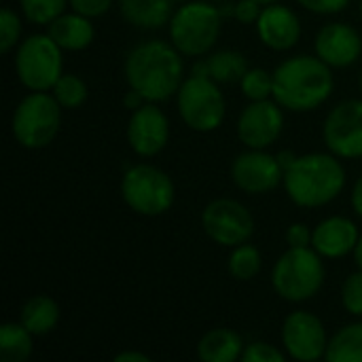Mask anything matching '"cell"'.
<instances>
[{
    "instance_id": "5",
    "label": "cell",
    "mask_w": 362,
    "mask_h": 362,
    "mask_svg": "<svg viewBox=\"0 0 362 362\" xmlns=\"http://www.w3.org/2000/svg\"><path fill=\"white\" fill-rule=\"evenodd\" d=\"M62 125V106L53 93L32 91L13 110L11 132L19 146L38 151L49 146Z\"/></svg>"
},
{
    "instance_id": "39",
    "label": "cell",
    "mask_w": 362,
    "mask_h": 362,
    "mask_svg": "<svg viewBox=\"0 0 362 362\" xmlns=\"http://www.w3.org/2000/svg\"><path fill=\"white\" fill-rule=\"evenodd\" d=\"M352 208L362 218V174L358 176V180H356V185L352 189Z\"/></svg>"
},
{
    "instance_id": "31",
    "label": "cell",
    "mask_w": 362,
    "mask_h": 362,
    "mask_svg": "<svg viewBox=\"0 0 362 362\" xmlns=\"http://www.w3.org/2000/svg\"><path fill=\"white\" fill-rule=\"evenodd\" d=\"M341 303L348 314L362 316V269L346 278L341 286Z\"/></svg>"
},
{
    "instance_id": "34",
    "label": "cell",
    "mask_w": 362,
    "mask_h": 362,
    "mask_svg": "<svg viewBox=\"0 0 362 362\" xmlns=\"http://www.w3.org/2000/svg\"><path fill=\"white\" fill-rule=\"evenodd\" d=\"M112 2L115 0H70V6H72V11L93 19V17H100V15L108 13Z\"/></svg>"
},
{
    "instance_id": "40",
    "label": "cell",
    "mask_w": 362,
    "mask_h": 362,
    "mask_svg": "<svg viewBox=\"0 0 362 362\" xmlns=\"http://www.w3.org/2000/svg\"><path fill=\"white\" fill-rule=\"evenodd\" d=\"M295 159H297V155H293V153H288V151H282V153L278 155V161H280V165L284 168V172L293 165Z\"/></svg>"
},
{
    "instance_id": "12",
    "label": "cell",
    "mask_w": 362,
    "mask_h": 362,
    "mask_svg": "<svg viewBox=\"0 0 362 362\" xmlns=\"http://www.w3.org/2000/svg\"><path fill=\"white\" fill-rule=\"evenodd\" d=\"M282 346L286 354L295 361H320L329 348L322 320L316 314L303 310L288 314L282 325Z\"/></svg>"
},
{
    "instance_id": "13",
    "label": "cell",
    "mask_w": 362,
    "mask_h": 362,
    "mask_svg": "<svg viewBox=\"0 0 362 362\" xmlns=\"http://www.w3.org/2000/svg\"><path fill=\"white\" fill-rule=\"evenodd\" d=\"M231 180L244 193L263 195L284 182V168L280 165L278 157L261 148H248L233 159Z\"/></svg>"
},
{
    "instance_id": "38",
    "label": "cell",
    "mask_w": 362,
    "mask_h": 362,
    "mask_svg": "<svg viewBox=\"0 0 362 362\" xmlns=\"http://www.w3.org/2000/svg\"><path fill=\"white\" fill-rule=\"evenodd\" d=\"M151 358L142 352H134V350H127V352H119L115 356V362H148Z\"/></svg>"
},
{
    "instance_id": "16",
    "label": "cell",
    "mask_w": 362,
    "mask_h": 362,
    "mask_svg": "<svg viewBox=\"0 0 362 362\" xmlns=\"http://www.w3.org/2000/svg\"><path fill=\"white\" fill-rule=\"evenodd\" d=\"M316 55L331 68H348L362 53L361 34L348 23H327L314 42Z\"/></svg>"
},
{
    "instance_id": "18",
    "label": "cell",
    "mask_w": 362,
    "mask_h": 362,
    "mask_svg": "<svg viewBox=\"0 0 362 362\" xmlns=\"http://www.w3.org/2000/svg\"><path fill=\"white\" fill-rule=\"evenodd\" d=\"M358 227L346 216H329L312 231V248L325 259H341L354 252L358 244Z\"/></svg>"
},
{
    "instance_id": "15",
    "label": "cell",
    "mask_w": 362,
    "mask_h": 362,
    "mask_svg": "<svg viewBox=\"0 0 362 362\" xmlns=\"http://www.w3.org/2000/svg\"><path fill=\"white\" fill-rule=\"evenodd\" d=\"M170 140V121L165 112L155 104L146 102L132 110L127 123V142L140 157H153L165 148Z\"/></svg>"
},
{
    "instance_id": "22",
    "label": "cell",
    "mask_w": 362,
    "mask_h": 362,
    "mask_svg": "<svg viewBox=\"0 0 362 362\" xmlns=\"http://www.w3.org/2000/svg\"><path fill=\"white\" fill-rule=\"evenodd\" d=\"M242 337L231 329H212L197 344V358L204 362H233L242 358Z\"/></svg>"
},
{
    "instance_id": "20",
    "label": "cell",
    "mask_w": 362,
    "mask_h": 362,
    "mask_svg": "<svg viewBox=\"0 0 362 362\" xmlns=\"http://www.w3.org/2000/svg\"><path fill=\"white\" fill-rule=\"evenodd\" d=\"M123 19L142 30H157L170 23L174 0H119Z\"/></svg>"
},
{
    "instance_id": "41",
    "label": "cell",
    "mask_w": 362,
    "mask_h": 362,
    "mask_svg": "<svg viewBox=\"0 0 362 362\" xmlns=\"http://www.w3.org/2000/svg\"><path fill=\"white\" fill-rule=\"evenodd\" d=\"M354 261H356L358 269H362V235L358 238V244H356V248H354Z\"/></svg>"
},
{
    "instance_id": "26",
    "label": "cell",
    "mask_w": 362,
    "mask_h": 362,
    "mask_svg": "<svg viewBox=\"0 0 362 362\" xmlns=\"http://www.w3.org/2000/svg\"><path fill=\"white\" fill-rule=\"evenodd\" d=\"M261 265H263L261 252L248 242L235 246L229 257V274H231V278H235L240 282H248V280L257 278L261 272Z\"/></svg>"
},
{
    "instance_id": "43",
    "label": "cell",
    "mask_w": 362,
    "mask_h": 362,
    "mask_svg": "<svg viewBox=\"0 0 362 362\" xmlns=\"http://www.w3.org/2000/svg\"><path fill=\"white\" fill-rule=\"evenodd\" d=\"M174 2H187V0H174Z\"/></svg>"
},
{
    "instance_id": "8",
    "label": "cell",
    "mask_w": 362,
    "mask_h": 362,
    "mask_svg": "<svg viewBox=\"0 0 362 362\" xmlns=\"http://www.w3.org/2000/svg\"><path fill=\"white\" fill-rule=\"evenodd\" d=\"M176 104L180 119L193 132L208 134L218 129L225 121V95L218 89V83L210 76L191 74L185 78L176 93Z\"/></svg>"
},
{
    "instance_id": "25",
    "label": "cell",
    "mask_w": 362,
    "mask_h": 362,
    "mask_svg": "<svg viewBox=\"0 0 362 362\" xmlns=\"http://www.w3.org/2000/svg\"><path fill=\"white\" fill-rule=\"evenodd\" d=\"M329 362H362V322H354L337 331L327 348Z\"/></svg>"
},
{
    "instance_id": "4",
    "label": "cell",
    "mask_w": 362,
    "mask_h": 362,
    "mask_svg": "<svg viewBox=\"0 0 362 362\" xmlns=\"http://www.w3.org/2000/svg\"><path fill=\"white\" fill-rule=\"evenodd\" d=\"M223 30V11L210 0L185 2L170 19L172 45L189 57L208 53Z\"/></svg>"
},
{
    "instance_id": "29",
    "label": "cell",
    "mask_w": 362,
    "mask_h": 362,
    "mask_svg": "<svg viewBox=\"0 0 362 362\" xmlns=\"http://www.w3.org/2000/svg\"><path fill=\"white\" fill-rule=\"evenodd\" d=\"M240 87L250 102L269 100V95H274V74L265 68H248L240 81Z\"/></svg>"
},
{
    "instance_id": "32",
    "label": "cell",
    "mask_w": 362,
    "mask_h": 362,
    "mask_svg": "<svg viewBox=\"0 0 362 362\" xmlns=\"http://www.w3.org/2000/svg\"><path fill=\"white\" fill-rule=\"evenodd\" d=\"M284 352L267 341H252L244 348L242 361L244 362H284Z\"/></svg>"
},
{
    "instance_id": "2",
    "label": "cell",
    "mask_w": 362,
    "mask_h": 362,
    "mask_svg": "<svg viewBox=\"0 0 362 362\" xmlns=\"http://www.w3.org/2000/svg\"><path fill=\"white\" fill-rule=\"evenodd\" d=\"M335 87L331 66L318 55H295L274 70V100L291 112L322 106Z\"/></svg>"
},
{
    "instance_id": "17",
    "label": "cell",
    "mask_w": 362,
    "mask_h": 362,
    "mask_svg": "<svg viewBox=\"0 0 362 362\" xmlns=\"http://www.w3.org/2000/svg\"><path fill=\"white\" fill-rule=\"evenodd\" d=\"M259 38L274 51H288L301 38V21L297 13L284 4H267L257 21Z\"/></svg>"
},
{
    "instance_id": "27",
    "label": "cell",
    "mask_w": 362,
    "mask_h": 362,
    "mask_svg": "<svg viewBox=\"0 0 362 362\" xmlns=\"http://www.w3.org/2000/svg\"><path fill=\"white\" fill-rule=\"evenodd\" d=\"M51 91H53L55 100L59 102V106L66 108V110H74V108L83 106L85 100H87V95H89L87 83L81 76L70 74V72H64L57 78V83L53 85Z\"/></svg>"
},
{
    "instance_id": "24",
    "label": "cell",
    "mask_w": 362,
    "mask_h": 362,
    "mask_svg": "<svg viewBox=\"0 0 362 362\" xmlns=\"http://www.w3.org/2000/svg\"><path fill=\"white\" fill-rule=\"evenodd\" d=\"M32 333L21 322H4L0 327V358L4 362H25L32 356Z\"/></svg>"
},
{
    "instance_id": "7",
    "label": "cell",
    "mask_w": 362,
    "mask_h": 362,
    "mask_svg": "<svg viewBox=\"0 0 362 362\" xmlns=\"http://www.w3.org/2000/svg\"><path fill=\"white\" fill-rule=\"evenodd\" d=\"M121 195L136 214L161 216L174 206L176 189L163 170L151 163H136L121 178Z\"/></svg>"
},
{
    "instance_id": "11",
    "label": "cell",
    "mask_w": 362,
    "mask_h": 362,
    "mask_svg": "<svg viewBox=\"0 0 362 362\" xmlns=\"http://www.w3.org/2000/svg\"><path fill=\"white\" fill-rule=\"evenodd\" d=\"M322 136L333 155L341 159L362 157V100L339 102L327 115Z\"/></svg>"
},
{
    "instance_id": "35",
    "label": "cell",
    "mask_w": 362,
    "mask_h": 362,
    "mask_svg": "<svg viewBox=\"0 0 362 362\" xmlns=\"http://www.w3.org/2000/svg\"><path fill=\"white\" fill-rule=\"evenodd\" d=\"M303 8L312 11V13H318V15H335V13H341L350 0H297Z\"/></svg>"
},
{
    "instance_id": "1",
    "label": "cell",
    "mask_w": 362,
    "mask_h": 362,
    "mask_svg": "<svg viewBox=\"0 0 362 362\" xmlns=\"http://www.w3.org/2000/svg\"><path fill=\"white\" fill-rule=\"evenodd\" d=\"M125 78L146 102H165L185 81L182 53L165 40H144L127 53Z\"/></svg>"
},
{
    "instance_id": "36",
    "label": "cell",
    "mask_w": 362,
    "mask_h": 362,
    "mask_svg": "<svg viewBox=\"0 0 362 362\" xmlns=\"http://www.w3.org/2000/svg\"><path fill=\"white\" fill-rule=\"evenodd\" d=\"M286 242H288V248L312 246V231L303 223H295L286 229Z\"/></svg>"
},
{
    "instance_id": "21",
    "label": "cell",
    "mask_w": 362,
    "mask_h": 362,
    "mask_svg": "<svg viewBox=\"0 0 362 362\" xmlns=\"http://www.w3.org/2000/svg\"><path fill=\"white\" fill-rule=\"evenodd\" d=\"M248 72V59L244 53L233 49H223L206 57L204 62H197L193 68V74L210 76L216 83H240L242 76Z\"/></svg>"
},
{
    "instance_id": "44",
    "label": "cell",
    "mask_w": 362,
    "mask_h": 362,
    "mask_svg": "<svg viewBox=\"0 0 362 362\" xmlns=\"http://www.w3.org/2000/svg\"><path fill=\"white\" fill-rule=\"evenodd\" d=\"M210 2H223V0H210Z\"/></svg>"
},
{
    "instance_id": "3",
    "label": "cell",
    "mask_w": 362,
    "mask_h": 362,
    "mask_svg": "<svg viewBox=\"0 0 362 362\" xmlns=\"http://www.w3.org/2000/svg\"><path fill=\"white\" fill-rule=\"evenodd\" d=\"M284 187L293 204L320 208L339 197L346 187V170L333 153L301 155L284 172Z\"/></svg>"
},
{
    "instance_id": "37",
    "label": "cell",
    "mask_w": 362,
    "mask_h": 362,
    "mask_svg": "<svg viewBox=\"0 0 362 362\" xmlns=\"http://www.w3.org/2000/svg\"><path fill=\"white\" fill-rule=\"evenodd\" d=\"M123 104H125V108H129V110H136V108H140L142 104H146V100L136 91V89H129L125 95H123Z\"/></svg>"
},
{
    "instance_id": "14",
    "label": "cell",
    "mask_w": 362,
    "mask_h": 362,
    "mask_svg": "<svg viewBox=\"0 0 362 362\" xmlns=\"http://www.w3.org/2000/svg\"><path fill=\"white\" fill-rule=\"evenodd\" d=\"M282 129H284V112L276 100L250 102L238 119V136L248 148L265 151L280 138Z\"/></svg>"
},
{
    "instance_id": "42",
    "label": "cell",
    "mask_w": 362,
    "mask_h": 362,
    "mask_svg": "<svg viewBox=\"0 0 362 362\" xmlns=\"http://www.w3.org/2000/svg\"><path fill=\"white\" fill-rule=\"evenodd\" d=\"M257 2H261L263 6H267V4H274V2H278V0H257Z\"/></svg>"
},
{
    "instance_id": "45",
    "label": "cell",
    "mask_w": 362,
    "mask_h": 362,
    "mask_svg": "<svg viewBox=\"0 0 362 362\" xmlns=\"http://www.w3.org/2000/svg\"><path fill=\"white\" fill-rule=\"evenodd\" d=\"M361 17H362V0H361Z\"/></svg>"
},
{
    "instance_id": "9",
    "label": "cell",
    "mask_w": 362,
    "mask_h": 362,
    "mask_svg": "<svg viewBox=\"0 0 362 362\" xmlns=\"http://www.w3.org/2000/svg\"><path fill=\"white\" fill-rule=\"evenodd\" d=\"M62 47L49 34H34L19 42L15 70L30 91H49L64 74Z\"/></svg>"
},
{
    "instance_id": "6",
    "label": "cell",
    "mask_w": 362,
    "mask_h": 362,
    "mask_svg": "<svg viewBox=\"0 0 362 362\" xmlns=\"http://www.w3.org/2000/svg\"><path fill=\"white\" fill-rule=\"evenodd\" d=\"M272 284L276 293L291 303H301L316 297L325 284L322 257L310 246L288 248L276 261Z\"/></svg>"
},
{
    "instance_id": "10",
    "label": "cell",
    "mask_w": 362,
    "mask_h": 362,
    "mask_svg": "<svg viewBox=\"0 0 362 362\" xmlns=\"http://www.w3.org/2000/svg\"><path fill=\"white\" fill-rule=\"evenodd\" d=\"M202 227L212 242L235 248L252 238L255 218L250 210L235 199H214L202 212Z\"/></svg>"
},
{
    "instance_id": "28",
    "label": "cell",
    "mask_w": 362,
    "mask_h": 362,
    "mask_svg": "<svg viewBox=\"0 0 362 362\" xmlns=\"http://www.w3.org/2000/svg\"><path fill=\"white\" fill-rule=\"evenodd\" d=\"M28 21L36 25H49L55 17L66 13L70 0H19Z\"/></svg>"
},
{
    "instance_id": "23",
    "label": "cell",
    "mask_w": 362,
    "mask_h": 362,
    "mask_svg": "<svg viewBox=\"0 0 362 362\" xmlns=\"http://www.w3.org/2000/svg\"><path fill=\"white\" fill-rule=\"evenodd\" d=\"M19 322L34 337H42V335L51 333L57 327V322H59V305L47 295H34L23 303L21 314H19Z\"/></svg>"
},
{
    "instance_id": "33",
    "label": "cell",
    "mask_w": 362,
    "mask_h": 362,
    "mask_svg": "<svg viewBox=\"0 0 362 362\" xmlns=\"http://www.w3.org/2000/svg\"><path fill=\"white\" fill-rule=\"evenodd\" d=\"M263 4L261 2H257V0H238V2H233L231 4V15L238 19V21H242V23H257L259 21V17H261V8Z\"/></svg>"
},
{
    "instance_id": "46",
    "label": "cell",
    "mask_w": 362,
    "mask_h": 362,
    "mask_svg": "<svg viewBox=\"0 0 362 362\" xmlns=\"http://www.w3.org/2000/svg\"><path fill=\"white\" fill-rule=\"evenodd\" d=\"M361 91H362V74H361Z\"/></svg>"
},
{
    "instance_id": "30",
    "label": "cell",
    "mask_w": 362,
    "mask_h": 362,
    "mask_svg": "<svg viewBox=\"0 0 362 362\" xmlns=\"http://www.w3.org/2000/svg\"><path fill=\"white\" fill-rule=\"evenodd\" d=\"M21 34V21L17 17V13L8 6H4L0 11V51L8 53L11 49L17 47Z\"/></svg>"
},
{
    "instance_id": "19",
    "label": "cell",
    "mask_w": 362,
    "mask_h": 362,
    "mask_svg": "<svg viewBox=\"0 0 362 362\" xmlns=\"http://www.w3.org/2000/svg\"><path fill=\"white\" fill-rule=\"evenodd\" d=\"M47 34L64 49V51H83L95 38V28L91 17H85L76 11L62 13L47 25Z\"/></svg>"
}]
</instances>
